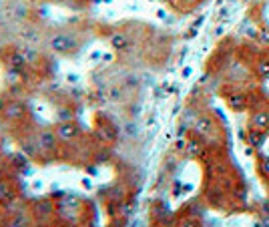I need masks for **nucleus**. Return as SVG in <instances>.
<instances>
[{"label":"nucleus","instance_id":"obj_2","mask_svg":"<svg viewBox=\"0 0 269 227\" xmlns=\"http://www.w3.org/2000/svg\"><path fill=\"white\" fill-rule=\"evenodd\" d=\"M263 143H265V131H259L253 127L247 129V145L253 147V149H261Z\"/></svg>","mask_w":269,"mask_h":227},{"label":"nucleus","instance_id":"obj_4","mask_svg":"<svg viewBox=\"0 0 269 227\" xmlns=\"http://www.w3.org/2000/svg\"><path fill=\"white\" fill-rule=\"evenodd\" d=\"M255 71L261 78H269V56H263L257 60V65H255Z\"/></svg>","mask_w":269,"mask_h":227},{"label":"nucleus","instance_id":"obj_5","mask_svg":"<svg viewBox=\"0 0 269 227\" xmlns=\"http://www.w3.org/2000/svg\"><path fill=\"white\" fill-rule=\"evenodd\" d=\"M257 171H259L261 177H267V179H269V157H261V159H259Z\"/></svg>","mask_w":269,"mask_h":227},{"label":"nucleus","instance_id":"obj_1","mask_svg":"<svg viewBox=\"0 0 269 227\" xmlns=\"http://www.w3.org/2000/svg\"><path fill=\"white\" fill-rule=\"evenodd\" d=\"M251 127L259 131H269V109H257L251 115Z\"/></svg>","mask_w":269,"mask_h":227},{"label":"nucleus","instance_id":"obj_9","mask_svg":"<svg viewBox=\"0 0 269 227\" xmlns=\"http://www.w3.org/2000/svg\"><path fill=\"white\" fill-rule=\"evenodd\" d=\"M183 227H199V225H197V223H195V221H187V223H185V225H183Z\"/></svg>","mask_w":269,"mask_h":227},{"label":"nucleus","instance_id":"obj_11","mask_svg":"<svg viewBox=\"0 0 269 227\" xmlns=\"http://www.w3.org/2000/svg\"><path fill=\"white\" fill-rule=\"evenodd\" d=\"M227 2H237V0H227Z\"/></svg>","mask_w":269,"mask_h":227},{"label":"nucleus","instance_id":"obj_3","mask_svg":"<svg viewBox=\"0 0 269 227\" xmlns=\"http://www.w3.org/2000/svg\"><path fill=\"white\" fill-rule=\"evenodd\" d=\"M229 107L235 111H245L247 109V97L243 93H233L229 97Z\"/></svg>","mask_w":269,"mask_h":227},{"label":"nucleus","instance_id":"obj_6","mask_svg":"<svg viewBox=\"0 0 269 227\" xmlns=\"http://www.w3.org/2000/svg\"><path fill=\"white\" fill-rule=\"evenodd\" d=\"M197 129H199L201 133H209V131L213 129V123H211V119H209V117H203V119H199V123H197Z\"/></svg>","mask_w":269,"mask_h":227},{"label":"nucleus","instance_id":"obj_7","mask_svg":"<svg viewBox=\"0 0 269 227\" xmlns=\"http://www.w3.org/2000/svg\"><path fill=\"white\" fill-rule=\"evenodd\" d=\"M257 40H259V45L261 47H267L269 49V28H259V34H257Z\"/></svg>","mask_w":269,"mask_h":227},{"label":"nucleus","instance_id":"obj_8","mask_svg":"<svg viewBox=\"0 0 269 227\" xmlns=\"http://www.w3.org/2000/svg\"><path fill=\"white\" fill-rule=\"evenodd\" d=\"M257 227H269V215H265V217H263V221H259V223H257Z\"/></svg>","mask_w":269,"mask_h":227},{"label":"nucleus","instance_id":"obj_10","mask_svg":"<svg viewBox=\"0 0 269 227\" xmlns=\"http://www.w3.org/2000/svg\"><path fill=\"white\" fill-rule=\"evenodd\" d=\"M185 2H189V4H197V2H201V0H185Z\"/></svg>","mask_w":269,"mask_h":227}]
</instances>
